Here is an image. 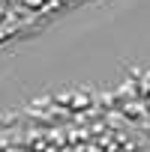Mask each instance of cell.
<instances>
[{"label":"cell","mask_w":150,"mask_h":152,"mask_svg":"<svg viewBox=\"0 0 150 152\" xmlns=\"http://www.w3.org/2000/svg\"><path fill=\"white\" fill-rule=\"evenodd\" d=\"M42 3L45 0H24V6H30V9H42Z\"/></svg>","instance_id":"cell-1"},{"label":"cell","mask_w":150,"mask_h":152,"mask_svg":"<svg viewBox=\"0 0 150 152\" xmlns=\"http://www.w3.org/2000/svg\"><path fill=\"white\" fill-rule=\"evenodd\" d=\"M6 18V9H3V3H0V21H3Z\"/></svg>","instance_id":"cell-2"},{"label":"cell","mask_w":150,"mask_h":152,"mask_svg":"<svg viewBox=\"0 0 150 152\" xmlns=\"http://www.w3.org/2000/svg\"><path fill=\"white\" fill-rule=\"evenodd\" d=\"M0 3H3V0H0Z\"/></svg>","instance_id":"cell-3"}]
</instances>
